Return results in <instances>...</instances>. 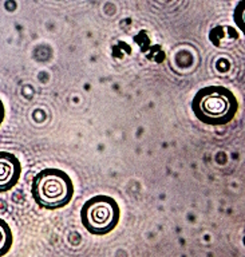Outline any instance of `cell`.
<instances>
[{
	"mask_svg": "<svg viewBox=\"0 0 245 257\" xmlns=\"http://www.w3.org/2000/svg\"><path fill=\"white\" fill-rule=\"evenodd\" d=\"M4 115H6V108H4V104L0 99V126L3 123V119H4Z\"/></svg>",
	"mask_w": 245,
	"mask_h": 257,
	"instance_id": "cell-6",
	"label": "cell"
},
{
	"mask_svg": "<svg viewBox=\"0 0 245 257\" xmlns=\"http://www.w3.org/2000/svg\"><path fill=\"white\" fill-rule=\"evenodd\" d=\"M194 115L206 124H225L233 119L238 103L233 92L222 86L201 88L192 102Z\"/></svg>",
	"mask_w": 245,
	"mask_h": 257,
	"instance_id": "cell-1",
	"label": "cell"
},
{
	"mask_svg": "<svg viewBox=\"0 0 245 257\" xmlns=\"http://www.w3.org/2000/svg\"><path fill=\"white\" fill-rule=\"evenodd\" d=\"M120 210L116 201L110 196L98 194L91 197L82 206L80 221L87 232L103 236L115 229L119 222Z\"/></svg>",
	"mask_w": 245,
	"mask_h": 257,
	"instance_id": "cell-3",
	"label": "cell"
},
{
	"mask_svg": "<svg viewBox=\"0 0 245 257\" xmlns=\"http://www.w3.org/2000/svg\"><path fill=\"white\" fill-rule=\"evenodd\" d=\"M22 173L19 160L12 153L0 152V192H7L18 184Z\"/></svg>",
	"mask_w": 245,
	"mask_h": 257,
	"instance_id": "cell-4",
	"label": "cell"
},
{
	"mask_svg": "<svg viewBox=\"0 0 245 257\" xmlns=\"http://www.w3.org/2000/svg\"><path fill=\"white\" fill-rule=\"evenodd\" d=\"M74 185L67 173L55 168L44 169L34 177L32 196L34 200L46 209L63 208L71 201Z\"/></svg>",
	"mask_w": 245,
	"mask_h": 257,
	"instance_id": "cell-2",
	"label": "cell"
},
{
	"mask_svg": "<svg viewBox=\"0 0 245 257\" xmlns=\"http://www.w3.org/2000/svg\"><path fill=\"white\" fill-rule=\"evenodd\" d=\"M12 232L11 228L3 218H0V257L6 256L12 246Z\"/></svg>",
	"mask_w": 245,
	"mask_h": 257,
	"instance_id": "cell-5",
	"label": "cell"
}]
</instances>
